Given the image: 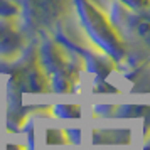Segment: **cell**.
Returning <instances> with one entry per match:
<instances>
[]
</instances>
